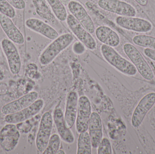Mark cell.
Instances as JSON below:
<instances>
[{
    "instance_id": "44dd1931",
    "label": "cell",
    "mask_w": 155,
    "mask_h": 154,
    "mask_svg": "<svg viewBox=\"0 0 155 154\" xmlns=\"http://www.w3.org/2000/svg\"><path fill=\"white\" fill-rule=\"evenodd\" d=\"M92 143L87 131L79 134L77 143V154H92Z\"/></svg>"
},
{
    "instance_id": "3957f363",
    "label": "cell",
    "mask_w": 155,
    "mask_h": 154,
    "mask_svg": "<svg viewBox=\"0 0 155 154\" xmlns=\"http://www.w3.org/2000/svg\"><path fill=\"white\" fill-rule=\"evenodd\" d=\"M123 49L142 77L146 80H153V72L139 50L129 43L124 44Z\"/></svg>"
},
{
    "instance_id": "d4e9b609",
    "label": "cell",
    "mask_w": 155,
    "mask_h": 154,
    "mask_svg": "<svg viewBox=\"0 0 155 154\" xmlns=\"http://www.w3.org/2000/svg\"><path fill=\"white\" fill-rule=\"evenodd\" d=\"M0 12L9 18H14L15 11L14 8L7 2V0H0Z\"/></svg>"
},
{
    "instance_id": "ac0fdd59",
    "label": "cell",
    "mask_w": 155,
    "mask_h": 154,
    "mask_svg": "<svg viewBox=\"0 0 155 154\" xmlns=\"http://www.w3.org/2000/svg\"><path fill=\"white\" fill-rule=\"evenodd\" d=\"M0 25L10 40L18 44L24 43L23 35L15 25L11 18L0 14Z\"/></svg>"
},
{
    "instance_id": "484cf974",
    "label": "cell",
    "mask_w": 155,
    "mask_h": 154,
    "mask_svg": "<svg viewBox=\"0 0 155 154\" xmlns=\"http://www.w3.org/2000/svg\"><path fill=\"white\" fill-rule=\"evenodd\" d=\"M97 153L98 154H113L112 145L108 138L104 137L101 140L100 144L97 147Z\"/></svg>"
},
{
    "instance_id": "d6986e66",
    "label": "cell",
    "mask_w": 155,
    "mask_h": 154,
    "mask_svg": "<svg viewBox=\"0 0 155 154\" xmlns=\"http://www.w3.org/2000/svg\"><path fill=\"white\" fill-rule=\"evenodd\" d=\"M78 96L75 91L68 93L66 98L64 121L68 128H71L75 123L77 117Z\"/></svg>"
},
{
    "instance_id": "4fadbf2b",
    "label": "cell",
    "mask_w": 155,
    "mask_h": 154,
    "mask_svg": "<svg viewBox=\"0 0 155 154\" xmlns=\"http://www.w3.org/2000/svg\"><path fill=\"white\" fill-rule=\"evenodd\" d=\"M67 6L71 14L82 26L91 34L94 33L95 30L94 22L81 4L77 1H70Z\"/></svg>"
},
{
    "instance_id": "9a60e30c",
    "label": "cell",
    "mask_w": 155,
    "mask_h": 154,
    "mask_svg": "<svg viewBox=\"0 0 155 154\" xmlns=\"http://www.w3.org/2000/svg\"><path fill=\"white\" fill-rule=\"evenodd\" d=\"M26 27L44 37L53 40L59 37L58 32L52 26L37 18H31L25 20Z\"/></svg>"
},
{
    "instance_id": "7a4b0ae2",
    "label": "cell",
    "mask_w": 155,
    "mask_h": 154,
    "mask_svg": "<svg viewBox=\"0 0 155 154\" xmlns=\"http://www.w3.org/2000/svg\"><path fill=\"white\" fill-rule=\"evenodd\" d=\"M74 41V37L70 33L59 35L53 40L41 53L39 58L40 64L43 66L51 63L55 58L71 45Z\"/></svg>"
},
{
    "instance_id": "1f68e13d",
    "label": "cell",
    "mask_w": 155,
    "mask_h": 154,
    "mask_svg": "<svg viewBox=\"0 0 155 154\" xmlns=\"http://www.w3.org/2000/svg\"><path fill=\"white\" fill-rule=\"evenodd\" d=\"M62 3L64 5V6L68 5V4L70 2V0H61Z\"/></svg>"
},
{
    "instance_id": "277c9868",
    "label": "cell",
    "mask_w": 155,
    "mask_h": 154,
    "mask_svg": "<svg viewBox=\"0 0 155 154\" xmlns=\"http://www.w3.org/2000/svg\"><path fill=\"white\" fill-rule=\"evenodd\" d=\"M66 21L68 27L80 42L90 50L96 49L97 43L94 38L72 14H68Z\"/></svg>"
},
{
    "instance_id": "8fae6325",
    "label": "cell",
    "mask_w": 155,
    "mask_h": 154,
    "mask_svg": "<svg viewBox=\"0 0 155 154\" xmlns=\"http://www.w3.org/2000/svg\"><path fill=\"white\" fill-rule=\"evenodd\" d=\"M20 138V132L15 124H7L0 131V145L5 152L13 151Z\"/></svg>"
},
{
    "instance_id": "836d02e7",
    "label": "cell",
    "mask_w": 155,
    "mask_h": 154,
    "mask_svg": "<svg viewBox=\"0 0 155 154\" xmlns=\"http://www.w3.org/2000/svg\"><path fill=\"white\" fill-rule=\"evenodd\" d=\"M0 55H1V52H0Z\"/></svg>"
},
{
    "instance_id": "9c48e42d",
    "label": "cell",
    "mask_w": 155,
    "mask_h": 154,
    "mask_svg": "<svg viewBox=\"0 0 155 154\" xmlns=\"http://www.w3.org/2000/svg\"><path fill=\"white\" fill-rule=\"evenodd\" d=\"M155 104V93L151 92L145 96L138 103L132 115L131 124L137 128L143 123L147 114Z\"/></svg>"
},
{
    "instance_id": "e0dca14e",
    "label": "cell",
    "mask_w": 155,
    "mask_h": 154,
    "mask_svg": "<svg viewBox=\"0 0 155 154\" xmlns=\"http://www.w3.org/2000/svg\"><path fill=\"white\" fill-rule=\"evenodd\" d=\"M92 147L97 148L103 138V124L100 115L97 112H92L88 129Z\"/></svg>"
},
{
    "instance_id": "cb8c5ba5",
    "label": "cell",
    "mask_w": 155,
    "mask_h": 154,
    "mask_svg": "<svg viewBox=\"0 0 155 154\" xmlns=\"http://www.w3.org/2000/svg\"><path fill=\"white\" fill-rule=\"evenodd\" d=\"M61 138L58 134H54L51 136L45 150L43 154H56L60 149Z\"/></svg>"
},
{
    "instance_id": "83f0119b",
    "label": "cell",
    "mask_w": 155,
    "mask_h": 154,
    "mask_svg": "<svg viewBox=\"0 0 155 154\" xmlns=\"http://www.w3.org/2000/svg\"><path fill=\"white\" fill-rule=\"evenodd\" d=\"M84 45L79 41L76 42L73 47L74 52L77 54L80 55L84 53L85 51Z\"/></svg>"
},
{
    "instance_id": "7c38bea8",
    "label": "cell",
    "mask_w": 155,
    "mask_h": 154,
    "mask_svg": "<svg viewBox=\"0 0 155 154\" xmlns=\"http://www.w3.org/2000/svg\"><path fill=\"white\" fill-rule=\"evenodd\" d=\"M115 22L123 29L137 32H148L153 29L152 23L142 18L119 16L116 18Z\"/></svg>"
},
{
    "instance_id": "6da1fadb",
    "label": "cell",
    "mask_w": 155,
    "mask_h": 154,
    "mask_svg": "<svg viewBox=\"0 0 155 154\" xmlns=\"http://www.w3.org/2000/svg\"><path fill=\"white\" fill-rule=\"evenodd\" d=\"M100 52L104 59L119 72L128 76L136 75L137 70L134 65L123 58L113 47L102 44Z\"/></svg>"
},
{
    "instance_id": "f1b7e54d",
    "label": "cell",
    "mask_w": 155,
    "mask_h": 154,
    "mask_svg": "<svg viewBox=\"0 0 155 154\" xmlns=\"http://www.w3.org/2000/svg\"><path fill=\"white\" fill-rule=\"evenodd\" d=\"M145 55L151 59L155 61V50L152 49L146 48L144 50Z\"/></svg>"
},
{
    "instance_id": "4316f807",
    "label": "cell",
    "mask_w": 155,
    "mask_h": 154,
    "mask_svg": "<svg viewBox=\"0 0 155 154\" xmlns=\"http://www.w3.org/2000/svg\"><path fill=\"white\" fill-rule=\"evenodd\" d=\"M12 7L18 10H23L25 8L26 4L24 0H7Z\"/></svg>"
},
{
    "instance_id": "7402d4cb",
    "label": "cell",
    "mask_w": 155,
    "mask_h": 154,
    "mask_svg": "<svg viewBox=\"0 0 155 154\" xmlns=\"http://www.w3.org/2000/svg\"><path fill=\"white\" fill-rule=\"evenodd\" d=\"M51 6L53 12L57 19L64 21L67 19L68 13L64 5L61 0H46Z\"/></svg>"
},
{
    "instance_id": "2e32d148",
    "label": "cell",
    "mask_w": 155,
    "mask_h": 154,
    "mask_svg": "<svg viewBox=\"0 0 155 154\" xmlns=\"http://www.w3.org/2000/svg\"><path fill=\"white\" fill-rule=\"evenodd\" d=\"M53 121L56 129L61 139L66 143H74L75 137L70 128H68L65 124L64 115L60 108H56L54 112Z\"/></svg>"
},
{
    "instance_id": "30bf717a",
    "label": "cell",
    "mask_w": 155,
    "mask_h": 154,
    "mask_svg": "<svg viewBox=\"0 0 155 154\" xmlns=\"http://www.w3.org/2000/svg\"><path fill=\"white\" fill-rule=\"evenodd\" d=\"M1 46L7 59L11 73L14 75L19 74L21 71V62L16 46L13 42L6 39L2 41Z\"/></svg>"
},
{
    "instance_id": "603a6c76",
    "label": "cell",
    "mask_w": 155,
    "mask_h": 154,
    "mask_svg": "<svg viewBox=\"0 0 155 154\" xmlns=\"http://www.w3.org/2000/svg\"><path fill=\"white\" fill-rule=\"evenodd\" d=\"M133 41L137 46L155 50V37L145 35H137L134 37Z\"/></svg>"
},
{
    "instance_id": "ba28073f",
    "label": "cell",
    "mask_w": 155,
    "mask_h": 154,
    "mask_svg": "<svg viewBox=\"0 0 155 154\" xmlns=\"http://www.w3.org/2000/svg\"><path fill=\"white\" fill-rule=\"evenodd\" d=\"M97 4L103 10L120 16L134 17L137 14L134 6L120 0H98Z\"/></svg>"
},
{
    "instance_id": "5bb4252c",
    "label": "cell",
    "mask_w": 155,
    "mask_h": 154,
    "mask_svg": "<svg viewBox=\"0 0 155 154\" xmlns=\"http://www.w3.org/2000/svg\"><path fill=\"white\" fill-rule=\"evenodd\" d=\"M38 93L36 91L29 92L20 98L5 105L1 110L2 113L6 115L18 112L34 103L38 99Z\"/></svg>"
},
{
    "instance_id": "ffe728a7",
    "label": "cell",
    "mask_w": 155,
    "mask_h": 154,
    "mask_svg": "<svg viewBox=\"0 0 155 154\" xmlns=\"http://www.w3.org/2000/svg\"><path fill=\"white\" fill-rule=\"evenodd\" d=\"M96 37L103 44L115 48L120 43L118 34L110 27L105 25L98 26L95 30Z\"/></svg>"
},
{
    "instance_id": "d6a6232c",
    "label": "cell",
    "mask_w": 155,
    "mask_h": 154,
    "mask_svg": "<svg viewBox=\"0 0 155 154\" xmlns=\"http://www.w3.org/2000/svg\"><path fill=\"white\" fill-rule=\"evenodd\" d=\"M56 154H65V152L61 149H59Z\"/></svg>"
},
{
    "instance_id": "4dcf8cb0",
    "label": "cell",
    "mask_w": 155,
    "mask_h": 154,
    "mask_svg": "<svg viewBox=\"0 0 155 154\" xmlns=\"http://www.w3.org/2000/svg\"><path fill=\"white\" fill-rule=\"evenodd\" d=\"M4 73L2 68L0 67V81L2 80L4 78Z\"/></svg>"
},
{
    "instance_id": "5b68a950",
    "label": "cell",
    "mask_w": 155,
    "mask_h": 154,
    "mask_svg": "<svg viewBox=\"0 0 155 154\" xmlns=\"http://www.w3.org/2000/svg\"><path fill=\"white\" fill-rule=\"evenodd\" d=\"M53 121L52 115L50 111L45 112L41 118L35 145L38 151L41 153L46 148L51 137Z\"/></svg>"
},
{
    "instance_id": "8992f818",
    "label": "cell",
    "mask_w": 155,
    "mask_h": 154,
    "mask_svg": "<svg viewBox=\"0 0 155 154\" xmlns=\"http://www.w3.org/2000/svg\"><path fill=\"white\" fill-rule=\"evenodd\" d=\"M42 99H36L32 104L24 109L10 115H6L4 119L8 124H17L27 121L39 114L44 106Z\"/></svg>"
},
{
    "instance_id": "f546056e",
    "label": "cell",
    "mask_w": 155,
    "mask_h": 154,
    "mask_svg": "<svg viewBox=\"0 0 155 154\" xmlns=\"http://www.w3.org/2000/svg\"><path fill=\"white\" fill-rule=\"evenodd\" d=\"M139 5L145 6L148 4V0H135Z\"/></svg>"
},
{
    "instance_id": "52a82bcc",
    "label": "cell",
    "mask_w": 155,
    "mask_h": 154,
    "mask_svg": "<svg viewBox=\"0 0 155 154\" xmlns=\"http://www.w3.org/2000/svg\"><path fill=\"white\" fill-rule=\"evenodd\" d=\"M92 114V107L89 99L86 96L78 98L75 128L78 134L87 131Z\"/></svg>"
}]
</instances>
